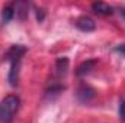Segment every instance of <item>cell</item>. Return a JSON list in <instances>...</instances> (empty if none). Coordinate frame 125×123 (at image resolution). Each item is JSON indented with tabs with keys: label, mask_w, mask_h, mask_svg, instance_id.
<instances>
[{
	"label": "cell",
	"mask_w": 125,
	"mask_h": 123,
	"mask_svg": "<svg viewBox=\"0 0 125 123\" xmlns=\"http://www.w3.org/2000/svg\"><path fill=\"white\" fill-rule=\"evenodd\" d=\"M26 48L23 45H12V48L6 54V60L10 62V71H9V81L12 86L18 84L19 78V68H21V61L22 57L25 55Z\"/></svg>",
	"instance_id": "6da1fadb"
},
{
	"label": "cell",
	"mask_w": 125,
	"mask_h": 123,
	"mask_svg": "<svg viewBox=\"0 0 125 123\" xmlns=\"http://www.w3.org/2000/svg\"><path fill=\"white\" fill-rule=\"evenodd\" d=\"M21 106V100L15 94L6 96L0 101V123H10L13 120L15 114L18 113Z\"/></svg>",
	"instance_id": "7a4b0ae2"
},
{
	"label": "cell",
	"mask_w": 125,
	"mask_h": 123,
	"mask_svg": "<svg viewBox=\"0 0 125 123\" xmlns=\"http://www.w3.org/2000/svg\"><path fill=\"white\" fill-rule=\"evenodd\" d=\"M76 26H77L82 32H92V31L96 29V23H94V20L92 19V18L86 16V15L77 18V20H76Z\"/></svg>",
	"instance_id": "3957f363"
},
{
	"label": "cell",
	"mask_w": 125,
	"mask_h": 123,
	"mask_svg": "<svg viewBox=\"0 0 125 123\" xmlns=\"http://www.w3.org/2000/svg\"><path fill=\"white\" fill-rule=\"evenodd\" d=\"M77 97L82 103H87L89 100H92L94 97V90L92 87L86 86V84H82L80 88L77 90Z\"/></svg>",
	"instance_id": "277c9868"
},
{
	"label": "cell",
	"mask_w": 125,
	"mask_h": 123,
	"mask_svg": "<svg viewBox=\"0 0 125 123\" xmlns=\"http://www.w3.org/2000/svg\"><path fill=\"white\" fill-rule=\"evenodd\" d=\"M92 10L97 15H102V16H109L114 13V7L109 6L108 3H103V1H96L92 4Z\"/></svg>",
	"instance_id": "5b68a950"
},
{
	"label": "cell",
	"mask_w": 125,
	"mask_h": 123,
	"mask_svg": "<svg viewBox=\"0 0 125 123\" xmlns=\"http://www.w3.org/2000/svg\"><path fill=\"white\" fill-rule=\"evenodd\" d=\"M13 16H15V7H13V4H9V6L3 7V12H1V23L6 25L9 20H12Z\"/></svg>",
	"instance_id": "8992f818"
},
{
	"label": "cell",
	"mask_w": 125,
	"mask_h": 123,
	"mask_svg": "<svg viewBox=\"0 0 125 123\" xmlns=\"http://www.w3.org/2000/svg\"><path fill=\"white\" fill-rule=\"evenodd\" d=\"M94 64H96V61H94V60H90V61L83 62V64L77 68V74H79V75H84V74L90 72V70L94 67Z\"/></svg>",
	"instance_id": "52a82bcc"
},
{
	"label": "cell",
	"mask_w": 125,
	"mask_h": 123,
	"mask_svg": "<svg viewBox=\"0 0 125 123\" xmlns=\"http://www.w3.org/2000/svg\"><path fill=\"white\" fill-rule=\"evenodd\" d=\"M118 113H119V119H121V120H125V98H121V100H119Z\"/></svg>",
	"instance_id": "ba28073f"
},
{
	"label": "cell",
	"mask_w": 125,
	"mask_h": 123,
	"mask_svg": "<svg viewBox=\"0 0 125 123\" xmlns=\"http://www.w3.org/2000/svg\"><path fill=\"white\" fill-rule=\"evenodd\" d=\"M115 51H116L118 54H121L122 57H125V44H119V45H116V46H115Z\"/></svg>",
	"instance_id": "9c48e42d"
},
{
	"label": "cell",
	"mask_w": 125,
	"mask_h": 123,
	"mask_svg": "<svg viewBox=\"0 0 125 123\" xmlns=\"http://www.w3.org/2000/svg\"><path fill=\"white\" fill-rule=\"evenodd\" d=\"M121 12H122V16H124V19H125V9H122Z\"/></svg>",
	"instance_id": "30bf717a"
}]
</instances>
